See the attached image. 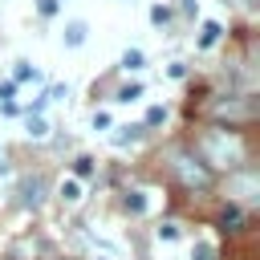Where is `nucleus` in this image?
I'll list each match as a JSON object with an SVG mask.
<instances>
[{
    "mask_svg": "<svg viewBox=\"0 0 260 260\" xmlns=\"http://www.w3.org/2000/svg\"><path fill=\"white\" fill-rule=\"evenodd\" d=\"M240 158H244V142L232 134V130H223V126H215V130H203L199 134V162H211V167H240Z\"/></svg>",
    "mask_w": 260,
    "mask_h": 260,
    "instance_id": "1",
    "label": "nucleus"
},
{
    "mask_svg": "<svg viewBox=\"0 0 260 260\" xmlns=\"http://www.w3.org/2000/svg\"><path fill=\"white\" fill-rule=\"evenodd\" d=\"M175 175H179L187 187H207V183H211L207 167H203L199 158H191V154H175Z\"/></svg>",
    "mask_w": 260,
    "mask_h": 260,
    "instance_id": "2",
    "label": "nucleus"
},
{
    "mask_svg": "<svg viewBox=\"0 0 260 260\" xmlns=\"http://www.w3.org/2000/svg\"><path fill=\"white\" fill-rule=\"evenodd\" d=\"M41 199H45V179H41V175L24 179V187H20V203H24V207H41Z\"/></svg>",
    "mask_w": 260,
    "mask_h": 260,
    "instance_id": "3",
    "label": "nucleus"
},
{
    "mask_svg": "<svg viewBox=\"0 0 260 260\" xmlns=\"http://www.w3.org/2000/svg\"><path fill=\"white\" fill-rule=\"evenodd\" d=\"M85 32H89V28H85V20H69V24H65V32H61V41H65L69 49H77V45H85Z\"/></svg>",
    "mask_w": 260,
    "mask_h": 260,
    "instance_id": "4",
    "label": "nucleus"
},
{
    "mask_svg": "<svg viewBox=\"0 0 260 260\" xmlns=\"http://www.w3.org/2000/svg\"><path fill=\"white\" fill-rule=\"evenodd\" d=\"M215 114H219V118H248V114H252V106H248V102H232V98H228V102H219V106H215Z\"/></svg>",
    "mask_w": 260,
    "mask_h": 260,
    "instance_id": "5",
    "label": "nucleus"
},
{
    "mask_svg": "<svg viewBox=\"0 0 260 260\" xmlns=\"http://www.w3.org/2000/svg\"><path fill=\"white\" fill-rule=\"evenodd\" d=\"M24 130H28V138H49V122L41 114H28L24 118Z\"/></svg>",
    "mask_w": 260,
    "mask_h": 260,
    "instance_id": "6",
    "label": "nucleus"
},
{
    "mask_svg": "<svg viewBox=\"0 0 260 260\" xmlns=\"http://www.w3.org/2000/svg\"><path fill=\"white\" fill-rule=\"evenodd\" d=\"M219 32H223V28H219V20H203V32H199V45H203V49H211V45L219 41Z\"/></svg>",
    "mask_w": 260,
    "mask_h": 260,
    "instance_id": "7",
    "label": "nucleus"
},
{
    "mask_svg": "<svg viewBox=\"0 0 260 260\" xmlns=\"http://www.w3.org/2000/svg\"><path fill=\"white\" fill-rule=\"evenodd\" d=\"M232 191L244 195V199H252V191H256V175H236V179H232Z\"/></svg>",
    "mask_w": 260,
    "mask_h": 260,
    "instance_id": "8",
    "label": "nucleus"
},
{
    "mask_svg": "<svg viewBox=\"0 0 260 260\" xmlns=\"http://www.w3.org/2000/svg\"><path fill=\"white\" fill-rule=\"evenodd\" d=\"M126 211L130 215H142L146 211V191H126Z\"/></svg>",
    "mask_w": 260,
    "mask_h": 260,
    "instance_id": "9",
    "label": "nucleus"
},
{
    "mask_svg": "<svg viewBox=\"0 0 260 260\" xmlns=\"http://www.w3.org/2000/svg\"><path fill=\"white\" fill-rule=\"evenodd\" d=\"M61 199H65V203H81V183H77V179H65V183H61Z\"/></svg>",
    "mask_w": 260,
    "mask_h": 260,
    "instance_id": "10",
    "label": "nucleus"
},
{
    "mask_svg": "<svg viewBox=\"0 0 260 260\" xmlns=\"http://www.w3.org/2000/svg\"><path fill=\"white\" fill-rule=\"evenodd\" d=\"M142 130H146V126H122V134H114V142H118V146L138 142V138H142Z\"/></svg>",
    "mask_w": 260,
    "mask_h": 260,
    "instance_id": "11",
    "label": "nucleus"
},
{
    "mask_svg": "<svg viewBox=\"0 0 260 260\" xmlns=\"http://www.w3.org/2000/svg\"><path fill=\"white\" fill-rule=\"evenodd\" d=\"M122 69H142V53L138 49H126L122 53Z\"/></svg>",
    "mask_w": 260,
    "mask_h": 260,
    "instance_id": "12",
    "label": "nucleus"
},
{
    "mask_svg": "<svg viewBox=\"0 0 260 260\" xmlns=\"http://www.w3.org/2000/svg\"><path fill=\"white\" fill-rule=\"evenodd\" d=\"M138 98H142V85H138V81H134V85H122V89H118V102H138Z\"/></svg>",
    "mask_w": 260,
    "mask_h": 260,
    "instance_id": "13",
    "label": "nucleus"
},
{
    "mask_svg": "<svg viewBox=\"0 0 260 260\" xmlns=\"http://www.w3.org/2000/svg\"><path fill=\"white\" fill-rule=\"evenodd\" d=\"M162 118H167V110H162V106H150V110H146V122H142V126H158Z\"/></svg>",
    "mask_w": 260,
    "mask_h": 260,
    "instance_id": "14",
    "label": "nucleus"
},
{
    "mask_svg": "<svg viewBox=\"0 0 260 260\" xmlns=\"http://www.w3.org/2000/svg\"><path fill=\"white\" fill-rule=\"evenodd\" d=\"M28 77H37V69L28 61H16V81H28Z\"/></svg>",
    "mask_w": 260,
    "mask_h": 260,
    "instance_id": "15",
    "label": "nucleus"
},
{
    "mask_svg": "<svg viewBox=\"0 0 260 260\" xmlns=\"http://www.w3.org/2000/svg\"><path fill=\"white\" fill-rule=\"evenodd\" d=\"M110 126H114V118H110L106 110H98V114H93V130H110Z\"/></svg>",
    "mask_w": 260,
    "mask_h": 260,
    "instance_id": "16",
    "label": "nucleus"
},
{
    "mask_svg": "<svg viewBox=\"0 0 260 260\" xmlns=\"http://www.w3.org/2000/svg\"><path fill=\"white\" fill-rule=\"evenodd\" d=\"M191 256H195V260H215V248H211V244H195Z\"/></svg>",
    "mask_w": 260,
    "mask_h": 260,
    "instance_id": "17",
    "label": "nucleus"
},
{
    "mask_svg": "<svg viewBox=\"0 0 260 260\" xmlns=\"http://www.w3.org/2000/svg\"><path fill=\"white\" fill-rule=\"evenodd\" d=\"M150 20H154V24H167V20H171V12H167L162 4H154V8H150Z\"/></svg>",
    "mask_w": 260,
    "mask_h": 260,
    "instance_id": "18",
    "label": "nucleus"
},
{
    "mask_svg": "<svg viewBox=\"0 0 260 260\" xmlns=\"http://www.w3.org/2000/svg\"><path fill=\"white\" fill-rule=\"evenodd\" d=\"M73 171H77V179H85V175L93 171V158H77V162H73Z\"/></svg>",
    "mask_w": 260,
    "mask_h": 260,
    "instance_id": "19",
    "label": "nucleus"
},
{
    "mask_svg": "<svg viewBox=\"0 0 260 260\" xmlns=\"http://www.w3.org/2000/svg\"><path fill=\"white\" fill-rule=\"evenodd\" d=\"M232 223H240V207H223V228H232Z\"/></svg>",
    "mask_w": 260,
    "mask_h": 260,
    "instance_id": "20",
    "label": "nucleus"
},
{
    "mask_svg": "<svg viewBox=\"0 0 260 260\" xmlns=\"http://www.w3.org/2000/svg\"><path fill=\"white\" fill-rule=\"evenodd\" d=\"M175 236H179L175 223H162V228H158V240H175Z\"/></svg>",
    "mask_w": 260,
    "mask_h": 260,
    "instance_id": "21",
    "label": "nucleus"
},
{
    "mask_svg": "<svg viewBox=\"0 0 260 260\" xmlns=\"http://www.w3.org/2000/svg\"><path fill=\"white\" fill-rule=\"evenodd\" d=\"M12 93H16V85L8 81V85H0V102H12Z\"/></svg>",
    "mask_w": 260,
    "mask_h": 260,
    "instance_id": "22",
    "label": "nucleus"
},
{
    "mask_svg": "<svg viewBox=\"0 0 260 260\" xmlns=\"http://www.w3.org/2000/svg\"><path fill=\"white\" fill-rule=\"evenodd\" d=\"M41 12H45V16H53V12H57V0H41Z\"/></svg>",
    "mask_w": 260,
    "mask_h": 260,
    "instance_id": "23",
    "label": "nucleus"
}]
</instances>
